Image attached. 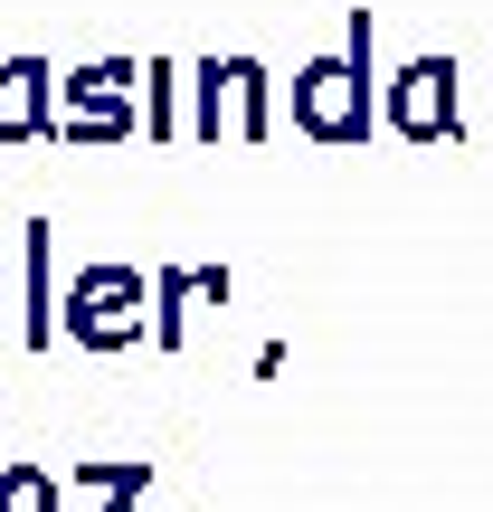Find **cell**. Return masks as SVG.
Returning <instances> with one entry per match:
<instances>
[{"label":"cell","mask_w":493,"mask_h":512,"mask_svg":"<svg viewBox=\"0 0 493 512\" xmlns=\"http://www.w3.org/2000/svg\"><path fill=\"white\" fill-rule=\"evenodd\" d=\"M133 114H143L152 143H181V67H171V57H143V76H133Z\"/></svg>","instance_id":"obj_9"},{"label":"cell","mask_w":493,"mask_h":512,"mask_svg":"<svg viewBox=\"0 0 493 512\" xmlns=\"http://www.w3.org/2000/svg\"><path fill=\"white\" fill-rule=\"evenodd\" d=\"M228 294H238V275H228V266H190V304H219L228 313Z\"/></svg>","instance_id":"obj_13"},{"label":"cell","mask_w":493,"mask_h":512,"mask_svg":"<svg viewBox=\"0 0 493 512\" xmlns=\"http://www.w3.org/2000/svg\"><path fill=\"white\" fill-rule=\"evenodd\" d=\"M0 512H67V484H57L38 456H10L0 465Z\"/></svg>","instance_id":"obj_12"},{"label":"cell","mask_w":493,"mask_h":512,"mask_svg":"<svg viewBox=\"0 0 493 512\" xmlns=\"http://www.w3.org/2000/svg\"><path fill=\"white\" fill-rule=\"evenodd\" d=\"M181 133H190V143H219V133H228V57L181 67Z\"/></svg>","instance_id":"obj_8"},{"label":"cell","mask_w":493,"mask_h":512,"mask_svg":"<svg viewBox=\"0 0 493 512\" xmlns=\"http://www.w3.org/2000/svg\"><path fill=\"white\" fill-rule=\"evenodd\" d=\"M57 484H76V494H152V456H67Z\"/></svg>","instance_id":"obj_10"},{"label":"cell","mask_w":493,"mask_h":512,"mask_svg":"<svg viewBox=\"0 0 493 512\" xmlns=\"http://www.w3.org/2000/svg\"><path fill=\"white\" fill-rule=\"evenodd\" d=\"M57 332H67L76 351H133V342H152V266H133V256L76 266L67 294H57Z\"/></svg>","instance_id":"obj_2"},{"label":"cell","mask_w":493,"mask_h":512,"mask_svg":"<svg viewBox=\"0 0 493 512\" xmlns=\"http://www.w3.org/2000/svg\"><path fill=\"white\" fill-rule=\"evenodd\" d=\"M370 105H380V124L399 133V143H418V152H456L465 143V67L446 48L399 57V67L370 86Z\"/></svg>","instance_id":"obj_3"},{"label":"cell","mask_w":493,"mask_h":512,"mask_svg":"<svg viewBox=\"0 0 493 512\" xmlns=\"http://www.w3.org/2000/svg\"><path fill=\"white\" fill-rule=\"evenodd\" d=\"M95 512H143V494H95Z\"/></svg>","instance_id":"obj_14"},{"label":"cell","mask_w":493,"mask_h":512,"mask_svg":"<svg viewBox=\"0 0 493 512\" xmlns=\"http://www.w3.org/2000/svg\"><path fill=\"white\" fill-rule=\"evenodd\" d=\"M190 313H200V304H190V266H152V342L181 351L190 342Z\"/></svg>","instance_id":"obj_11"},{"label":"cell","mask_w":493,"mask_h":512,"mask_svg":"<svg viewBox=\"0 0 493 512\" xmlns=\"http://www.w3.org/2000/svg\"><path fill=\"white\" fill-rule=\"evenodd\" d=\"M48 124H57V67L0 57V143H48Z\"/></svg>","instance_id":"obj_6"},{"label":"cell","mask_w":493,"mask_h":512,"mask_svg":"<svg viewBox=\"0 0 493 512\" xmlns=\"http://www.w3.org/2000/svg\"><path fill=\"white\" fill-rule=\"evenodd\" d=\"M370 124H380V105H370V0H361L351 29L294 67V133L323 152H351L370 143Z\"/></svg>","instance_id":"obj_1"},{"label":"cell","mask_w":493,"mask_h":512,"mask_svg":"<svg viewBox=\"0 0 493 512\" xmlns=\"http://www.w3.org/2000/svg\"><path fill=\"white\" fill-rule=\"evenodd\" d=\"M133 57H95V67H67L57 76V124L48 143L57 152H105V143H133L143 114H133Z\"/></svg>","instance_id":"obj_4"},{"label":"cell","mask_w":493,"mask_h":512,"mask_svg":"<svg viewBox=\"0 0 493 512\" xmlns=\"http://www.w3.org/2000/svg\"><path fill=\"white\" fill-rule=\"evenodd\" d=\"M19 342L57 351V228L48 219L19 228Z\"/></svg>","instance_id":"obj_5"},{"label":"cell","mask_w":493,"mask_h":512,"mask_svg":"<svg viewBox=\"0 0 493 512\" xmlns=\"http://www.w3.org/2000/svg\"><path fill=\"white\" fill-rule=\"evenodd\" d=\"M228 143H275V76H266V57H228Z\"/></svg>","instance_id":"obj_7"}]
</instances>
